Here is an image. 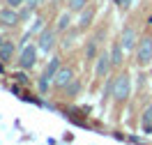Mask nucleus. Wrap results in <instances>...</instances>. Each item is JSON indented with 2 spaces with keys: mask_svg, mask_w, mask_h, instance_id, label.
Segmentation results:
<instances>
[{
  "mask_svg": "<svg viewBox=\"0 0 152 145\" xmlns=\"http://www.w3.org/2000/svg\"><path fill=\"white\" fill-rule=\"evenodd\" d=\"M60 67H62V65H60V55H53V58L48 60L46 69H44V76L53 81V76H56V74H58V69H60Z\"/></svg>",
  "mask_w": 152,
  "mask_h": 145,
  "instance_id": "obj_10",
  "label": "nucleus"
},
{
  "mask_svg": "<svg viewBox=\"0 0 152 145\" xmlns=\"http://www.w3.org/2000/svg\"><path fill=\"white\" fill-rule=\"evenodd\" d=\"M67 5H69V9H72V12H83L88 5H90V0H69Z\"/></svg>",
  "mask_w": 152,
  "mask_h": 145,
  "instance_id": "obj_14",
  "label": "nucleus"
},
{
  "mask_svg": "<svg viewBox=\"0 0 152 145\" xmlns=\"http://www.w3.org/2000/svg\"><path fill=\"white\" fill-rule=\"evenodd\" d=\"M69 26H72V9H69V12H65V14H60V16H58L56 30H58V32H67V30H69Z\"/></svg>",
  "mask_w": 152,
  "mask_h": 145,
  "instance_id": "obj_13",
  "label": "nucleus"
},
{
  "mask_svg": "<svg viewBox=\"0 0 152 145\" xmlns=\"http://www.w3.org/2000/svg\"><path fill=\"white\" fill-rule=\"evenodd\" d=\"M0 23L2 26H7V28H14V26H19L21 23V14L16 12V7H5V9H0Z\"/></svg>",
  "mask_w": 152,
  "mask_h": 145,
  "instance_id": "obj_5",
  "label": "nucleus"
},
{
  "mask_svg": "<svg viewBox=\"0 0 152 145\" xmlns=\"http://www.w3.org/2000/svg\"><path fill=\"white\" fill-rule=\"evenodd\" d=\"M143 125H145V131H152V106L145 108V113H143Z\"/></svg>",
  "mask_w": 152,
  "mask_h": 145,
  "instance_id": "obj_15",
  "label": "nucleus"
},
{
  "mask_svg": "<svg viewBox=\"0 0 152 145\" xmlns=\"http://www.w3.org/2000/svg\"><path fill=\"white\" fill-rule=\"evenodd\" d=\"M95 53H97V39H90L86 48V58H95Z\"/></svg>",
  "mask_w": 152,
  "mask_h": 145,
  "instance_id": "obj_16",
  "label": "nucleus"
},
{
  "mask_svg": "<svg viewBox=\"0 0 152 145\" xmlns=\"http://www.w3.org/2000/svg\"><path fill=\"white\" fill-rule=\"evenodd\" d=\"M37 51H39V46L26 44V46H23V51H21L19 67H21V69H32V67H35V62H37Z\"/></svg>",
  "mask_w": 152,
  "mask_h": 145,
  "instance_id": "obj_4",
  "label": "nucleus"
},
{
  "mask_svg": "<svg viewBox=\"0 0 152 145\" xmlns=\"http://www.w3.org/2000/svg\"><path fill=\"white\" fill-rule=\"evenodd\" d=\"M129 92H132V78H129V74H118V76L113 78V90H111V97H113L118 104H122L124 99L129 97Z\"/></svg>",
  "mask_w": 152,
  "mask_h": 145,
  "instance_id": "obj_1",
  "label": "nucleus"
},
{
  "mask_svg": "<svg viewBox=\"0 0 152 145\" xmlns=\"http://www.w3.org/2000/svg\"><path fill=\"white\" fill-rule=\"evenodd\" d=\"M113 69V62H111V53H102L97 58V67H95V76L97 78H106L108 71Z\"/></svg>",
  "mask_w": 152,
  "mask_h": 145,
  "instance_id": "obj_7",
  "label": "nucleus"
},
{
  "mask_svg": "<svg viewBox=\"0 0 152 145\" xmlns=\"http://www.w3.org/2000/svg\"><path fill=\"white\" fill-rule=\"evenodd\" d=\"M92 19H95V7H86V9L81 12V21H78L81 30L90 28V26H92Z\"/></svg>",
  "mask_w": 152,
  "mask_h": 145,
  "instance_id": "obj_12",
  "label": "nucleus"
},
{
  "mask_svg": "<svg viewBox=\"0 0 152 145\" xmlns=\"http://www.w3.org/2000/svg\"><path fill=\"white\" fill-rule=\"evenodd\" d=\"M111 62H113V69L122 67V62H124V46L120 44V42H115L113 48H111Z\"/></svg>",
  "mask_w": 152,
  "mask_h": 145,
  "instance_id": "obj_9",
  "label": "nucleus"
},
{
  "mask_svg": "<svg viewBox=\"0 0 152 145\" xmlns=\"http://www.w3.org/2000/svg\"><path fill=\"white\" fill-rule=\"evenodd\" d=\"M14 78H16V81H19V83H28V78L23 76V74H16V76H14Z\"/></svg>",
  "mask_w": 152,
  "mask_h": 145,
  "instance_id": "obj_22",
  "label": "nucleus"
},
{
  "mask_svg": "<svg viewBox=\"0 0 152 145\" xmlns=\"http://www.w3.org/2000/svg\"><path fill=\"white\" fill-rule=\"evenodd\" d=\"M14 58V42H2L0 46V62H12Z\"/></svg>",
  "mask_w": 152,
  "mask_h": 145,
  "instance_id": "obj_11",
  "label": "nucleus"
},
{
  "mask_svg": "<svg viewBox=\"0 0 152 145\" xmlns=\"http://www.w3.org/2000/svg\"><path fill=\"white\" fill-rule=\"evenodd\" d=\"M2 42H5V39H0V46H2Z\"/></svg>",
  "mask_w": 152,
  "mask_h": 145,
  "instance_id": "obj_23",
  "label": "nucleus"
},
{
  "mask_svg": "<svg viewBox=\"0 0 152 145\" xmlns=\"http://www.w3.org/2000/svg\"><path fill=\"white\" fill-rule=\"evenodd\" d=\"M120 44L124 46V51H132V48H136L138 37H136L134 28H124V30H122V35H120Z\"/></svg>",
  "mask_w": 152,
  "mask_h": 145,
  "instance_id": "obj_8",
  "label": "nucleus"
},
{
  "mask_svg": "<svg viewBox=\"0 0 152 145\" xmlns=\"http://www.w3.org/2000/svg\"><path fill=\"white\" fill-rule=\"evenodd\" d=\"M134 0H118V7H120V12H127L129 7H132Z\"/></svg>",
  "mask_w": 152,
  "mask_h": 145,
  "instance_id": "obj_19",
  "label": "nucleus"
},
{
  "mask_svg": "<svg viewBox=\"0 0 152 145\" xmlns=\"http://www.w3.org/2000/svg\"><path fill=\"white\" fill-rule=\"evenodd\" d=\"M5 2H7L10 7H21V5L26 2V0H5Z\"/></svg>",
  "mask_w": 152,
  "mask_h": 145,
  "instance_id": "obj_21",
  "label": "nucleus"
},
{
  "mask_svg": "<svg viewBox=\"0 0 152 145\" xmlns=\"http://www.w3.org/2000/svg\"><path fill=\"white\" fill-rule=\"evenodd\" d=\"M74 81V69H69V67H60L58 69V74L53 76V85L58 87V90H65L69 83Z\"/></svg>",
  "mask_w": 152,
  "mask_h": 145,
  "instance_id": "obj_6",
  "label": "nucleus"
},
{
  "mask_svg": "<svg viewBox=\"0 0 152 145\" xmlns=\"http://www.w3.org/2000/svg\"><path fill=\"white\" fill-rule=\"evenodd\" d=\"M37 5H39V0H26V7L28 9H37Z\"/></svg>",
  "mask_w": 152,
  "mask_h": 145,
  "instance_id": "obj_20",
  "label": "nucleus"
},
{
  "mask_svg": "<svg viewBox=\"0 0 152 145\" xmlns=\"http://www.w3.org/2000/svg\"><path fill=\"white\" fill-rule=\"evenodd\" d=\"M134 51H136V62L138 65H150L152 62V37L150 35H143Z\"/></svg>",
  "mask_w": 152,
  "mask_h": 145,
  "instance_id": "obj_2",
  "label": "nucleus"
},
{
  "mask_svg": "<svg viewBox=\"0 0 152 145\" xmlns=\"http://www.w3.org/2000/svg\"><path fill=\"white\" fill-rule=\"evenodd\" d=\"M39 2H44V0H39Z\"/></svg>",
  "mask_w": 152,
  "mask_h": 145,
  "instance_id": "obj_24",
  "label": "nucleus"
},
{
  "mask_svg": "<svg viewBox=\"0 0 152 145\" xmlns=\"http://www.w3.org/2000/svg\"><path fill=\"white\" fill-rule=\"evenodd\" d=\"M48 83H51V78H46L44 76V74H42V78H39V92H42V95H46V90H48Z\"/></svg>",
  "mask_w": 152,
  "mask_h": 145,
  "instance_id": "obj_17",
  "label": "nucleus"
},
{
  "mask_svg": "<svg viewBox=\"0 0 152 145\" xmlns=\"http://www.w3.org/2000/svg\"><path fill=\"white\" fill-rule=\"evenodd\" d=\"M65 90H67V97L76 95V92H78V81H76V78H74V81H72V83H69V85H67Z\"/></svg>",
  "mask_w": 152,
  "mask_h": 145,
  "instance_id": "obj_18",
  "label": "nucleus"
},
{
  "mask_svg": "<svg viewBox=\"0 0 152 145\" xmlns=\"http://www.w3.org/2000/svg\"><path fill=\"white\" fill-rule=\"evenodd\" d=\"M56 32H58V30H53V28H44L42 32H39V37H37V46H39V51L51 53V51L56 48V44H58Z\"/></svg>",
  "mask_w": 152,
  "mask_h": 145,
  "instance_id": "obj_3",
  "label": "nucleus"
}]
</instances>
